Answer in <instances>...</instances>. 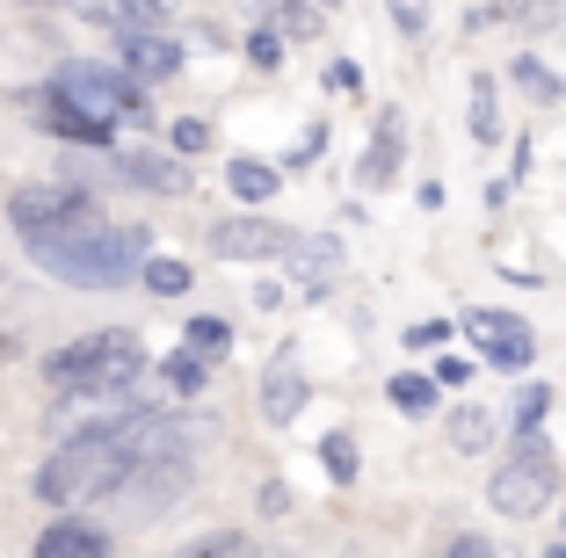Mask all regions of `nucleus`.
<instances>
[{"label":"nucleus","mask_w":566,"mask_h":558,"mask_svg":"<svg viewBox=\"0 0 566 558\" xmlns=\"http://www.w3.org/2000/svg\"><path fill=\"white\" fill-rule=\"evenodd\" d=\"M22 246H30V262L44 269V276L73 283V291H132L138 262L153 254V232L87 211V218H73V225H59V232H36V240H22Z\"/></svg>","instance_id":"f257e3e1"},{"label":"nucleus","mask_w":566,"mask_h":558,"mask_svg":"<svg viewBox=\"0 0 566 558\" xmlns=\"http://www.w3.org/2000/svg\"><path fill=\"white\" fill-rule=\"evenodd\" d=\"M44 378L66 399H132V385L146 378V341H138L132 327L81 334V341L44 356Z\"/></svg>","instance_id":"f03ea898"},{"label":"nucleus","mask_w":566,"mask_h":558,"mask_svg":"<svg viewBox=\"0 0 566 558\" xmlns=\"http://www.w3.org/2000/svg\"><path fill=\"white\" fill-rule=\"evenodd\" d=\"M51 95L66 102V109L95 116V124H109V131H117V124H153L146 87L124 66H102V59H66V66L51 73Z\"/></svg>","instance_id":"7ed1b4c3"},{"label":"nucleus","mask_w":566,"mask_h":558,"mask_svg":"<svg viewBox=\"0 0 566 558\" xmlns=\"http://www.w3.org/2000/svg\"><path fill=\"white\" fill-rule=\"evenodd\" d=\"M552 486H559V457H552L545 435H516V457L494 472V486H486V501H494V515H509V523H531V515L552 508Z\"/></svg>","instance_id":"20e7f679"},{"label":"nucleus","mask_w":566,"mask_h":558,"mask_svg":"<svg viewBox=\"0 0 566 558\" xmlns=\"http://www.w3.org/2000/svg\"><path fill=\"white\" fill-rule=\"evenodd\" d=\"M87 211H102V203L87 197L81 181H22L15 197H8V225H15L22 240L59 232V225H73V218H87Z\"/></svg>","instance_id":"39448f33"},{"label":"nucleus","mask_w":566,"mask_h":558,"mask_svg":"<svg viewBox=\"0 0 566 558\" xmlns=\"http://www.w3.org/2000/svg\"><path fill=\"white\" fill-rule=\"evenodd\" d=\"M465 334L480 341V356L494 362V370H531L537 362V334H531V319H516V313H465Z\"/></svg>","instance_id":"423d86ee"},{"label":"nucleus","mask_w":566,"mask_h":558,"mask_svg":"<svg viewBox=\"0 0 566 558\" xmlns=\"http://www.w3.org/2000/svg\"><path fill=\"white\" fill-rule=\"evenodd\" d=\"M276 262H291V276H298L305 297H327L334 276H342V240H327V232H291Z\"/></svg>","instance_id":"0eeeda50"},{"label":"nucleus","mask_w":566,"mask_h":558,"mask_svg":"<svg viewBox=\"0 0 566 558\" xmlns=\"http://www.w3.org/2000/svg\"><path fill=\"white\" fill-rule=\"evenodd\" d=\"M117 66L132 73L138 87H153V81H167V73H182V44L167 30H124L117 36Z\"/></svg>","instance_id":"6e6552de"},{"label":"nucleus","mask_w":566,"mask_h":558,"mask_svg":"<svg viewBox=\"0 0 566 558\" xmlns=\"http://www.w3.org/2000/svg\"><path fill=\"white\" fill-rule=\"evenodd\" d=\"M283 240H291V232L269 225V218H226V225H211V254L218 262H276Z\"/></svg>","instance_id":"1a4fd4ad"},{"label":"nucleus","mask_w":566,"mask_h":558,"mask_svg":"<svg viewBox=\"0 0 566 558\" xmlns=\"http://www.w3.org/2000/svg\"><path fill=\"white\" fill-rule=\"evenodd\" d=\"M400 160H407V116L385 109L378 138H370L364 160H356V181H364V189H392V181H400Z\"/></svg>","instance_id":"9d476101"},{"label":"nucleus","mask_w":566,"mask_h":558,"mask_svg":"<svg viewBox=\"0 0 566 558\" xmlns=\"http://www.w3.org/2000/svg\"><path fill=\"white\" fill-rule=\"evenodd\" d=\"M305 399H313V392H305V378H298V356L283 348V356H276V362L262 370V421L291 428V421L305 413Z\"/></svg>","instance_id":"9b49d317"},{"label":"nucleus","mask_w":566,"mask_h":558,"mask_svg":"<svg viewBox=\"0 0 566 558\" xmlns=\"http://www.w3.org/2000/svg\"><path fill=\"white\" fill-rule=\"evenodd\" d=\"M117 181H132V189H153V197H189V167L167 160V152H117Z\"/></svg>","instance_id":"f8f14e48"},{"label":"nucleus","mask_w":566,"mask_h":558,"mask_svg":"<svg viewBox=\"0 0 566 558\" xmlns=\"http://www.w3.org/2000/svg\"><path fill=\"white\" fill-rule=\"evenodd\" d=\"M30 124H44V131L73 138V146H109V138H117V131H109V124H95V116L66 109V102L51 95V87H44V95H30Z\"/></svg>","instance_id":"ddd939ff"},{"label":"nucleus","mask_w":566,"mask_h":558,"mask_svg":"<svg viewBox=\"0 0 566 558\" xmlns=\"http://www.w3.org/2000/svg\"><path fill=\"white\" fill-rule=\"evenodd\" d=\"M81 15L124 36V30H160V22H167V0H81Z\"/></svg>","instance_id":"4468645a"},{"label":"nucleus","mask_w":566,"mask_h":558,"mask_svg":"<svg viewBox=\"0 0 566 558\" xmlns=\"http://www.w3.org/2000/svg\"><path fill=\"white\" fill-rule=\"evenodd\" d=\"M36 558H109V529L95 523H51L36 537Z\"/></svg>","instance_id":"2eb2a0df"},{"label":"nucleus","mask_w":566,"mask_h":558,"mask_svg":"<svg viewBox=\"0 0 566 558\" xmlns=\"http://www.w3.org/2000/svg\"><path fill=\"white\" fill-rule=\"evenodd\" d=\"M443 435H450V450H465V457H480V450H494V413H486L480 399H465V407H450Z\"/></svg>","instance_id":"dca6fc26"},{"label":"nucleus","mask_w":566,"mask_h":558,"mask_svg":"<svg viewBox=\"0 0 566 558\" xmlns=\"http://www.w3.org/2000/svg\"><path fill=\"white\" fill-rule=\"evenodd\" d=\"M226 181H233V197H248V203H269L283 189V167H269V160H248L240 152L233 167H226Z\"/></svg>","instance_id":"f3484780"},{"label":"nucleus","mask_w":566,"mask_h":558,"mask_svg":"<svg viewBox=\"0 0 566 558\" xmlns=\"http://www.w3.org/2000/svg\"><path fill=\"white\" fill-rule=\"evenodd\" d=\"M160 385H167V392H182V399H197L203 385H211V356H197V348L167 356V362H160Z\"/></svg>","instance_id":"a211bd4d"},{"label":"nucleus","mask_w":566,"mask_h":558,"mask_svg":"<svg viewBox=\"0 0 566 558\" xmlns=\"http://www.w3.org/2000/svg\"><path fill=\"white\" fill-rule=\"evenodd\" d=\"M472 138L494 146L501 138V95H494V73H472Z\"/></svg>","instance_id":"6ab92c4d"},{"label":"nucleus","mask_w":566,"mask_h":558,"mask_svg":"<svg viewBox=\"0 0 566 558\" xmlns=\"http://www.w3.org/2000/svg\"><path fill=\"white\" fill-rule=\"evenodd\" d=\"M138 283H146L153 297H182L197 276H189V262H167V254H146V262H138Z\"/></svg>","instance_id":"aec40b11"},{"label":"nucleus","mask_w":566,"mask_h":558,"mask_svg":"<svg viewBox=\"0 0 566 558\" xmlns=\"http://www.w3.org/2000/svg\"><path fill=\"white\" fill-rule=\"evenodd\" d=\"M486 15H494V22H531V30H545V22H559V0H494ZM486 15H472V22H486Z\"/></svg>","instance_id":"412c9836"},{"label":"nucleus","mask_w":566,"mask_h":558,"mask_svg":"<svg viewBox=\"0 0 566 558\" xmlns=\"http://www.w3.org/2000/svg\"><path fill=\"white\" fill-rule=\"evenodd\" d=\"M319 464H327V478H334V486H349V478H356V435H349V428L319 435Z\"/></svg>","instance_id":"4be33fe9"},{"label":"nucleus","mask_w":566,"mask_h":558,"mask_svg":"<svg viewBox=\"0 0 566 558\" xmlns=\"http://www.w3.org/2000/svg\"><path fill=\"white\" fill-rule=\"evenodd\" d=\"M385 399L421 421V413H436V378H392V385H385Z\"/></svg>","instance_id":"5701e85b"},{"label":"nucleus","mask_w":566,"mask_h":558,"mask_svg":"<svg viewBox=\"0 0 566 558\" xmlns=\"http://www.w3.org/2000/svg\"><path fill=\"white\" fill-rule=\"evenodd\" d=\"M182 341L189 348H197V356H226V348H233V327H226V319H211V313H203V319H189V334H182Z\"/></svg>","instance_id":"b1692460"},{"label":"nucleus","mask_w":566,"mask_h":558,"mask_svg":"<svg viewBox=\"0 0 566 558\" xmlns=\"http://www.w3.org/2000/svg\"><path fill=\"white\" fill-rule=\"evenodd\" d=\"M516 87H523V95H537L545 109H552V102L566 95V81H559V73H545L537 59H516Z\"/></svg>","instance_id":"393cba45"},{"label":"nucleus","mask_w":566,"mask_h":558,"mask_svg":"<svg viewBox=\"0 0 566 558\" xmlns=\"http://www.w3.org/2000/svg\"><path fill=\"white\" fill-rule=\"evenodd\" d=\"M545 413H552V392H545V385H523V392H516V435L545 428Z\"/></svg>","instance_id":"a878e982"},{"label":"nucleus","mask_w":566,"mask_h":558,"mask_svg":"<svg viewBox=\"0 0 566 558\" xmlns=\"http://www.w3.org/2000/svg\"><path fill=\"white\" fill-rule=\"evenodd\" d=\"M248 66H262V73L283 66V36H276V30H254V36H248Z\"/></svg>","instance_id":"bb28decb"},{"label":"nucleus","mask_w":566,"mask_h":558,"mask_svg":"<svg viewBox=\"0 0 566 558\" xmlns=\"http://www.w3.org/2000/svg\"><path fill=\"white\" fill-rule=\"evenodd\" d=\"M443 341H450V319H415L400 348H415V356H429V348H443Z\"/></svg>","instance_id":"cd10ccee"},{"label":"nucleus","mask_w":566,"mask_h":558,"mask_svg":"<svg viewBox=\"0 0 566 558\" xmlns=\"http://www.w3.org/2000/svg\"><path fill=\"white\" fill-rule=\"evenodd\" d=\"M167 138H175V152H203V146H211V124H203V116H182Z\"/></svg>","instance_id":"c85d7f7f"},{"label":"nucleus","mask_w":566,"mask_h":558,"mask_svg":"<svg viewBox=\"0 0 566 558\" xmlns=\"http://www.w3.org/2000/svg\"><path fill=\"white\" fill-rule=\"evenodd\" d=\"M189 551H211V558H226V551H248V537H240V529H211V537H197V544H189Z\"/></svg>","instance_id":"c756f323"},{"label":"nucleus","mask_w":566,"mask_h":558,"mask_svg":"<svg viewBox=\"0 0 566 558\" xmlns=\"http://www.w3.org/2000/svg\"><path fill=\"white\" fill-rule=\"evenodd\" d=\"M283 30H291V36H313V30H319V8H305V0H283Z\"/></svg>","instance_id":"7c9ffc66"},{"label":"nucleus","mask_w":566,"mask_h":558,"mask_svg":"<svg viewBox=\"0 0 566 558\" xmlns=\"http://www.w3.org/2000/svg\"><path fill=\"white\" fill-rule=\"evenodd\" d=\"M283 508H291V486H283V478H269V486H262V515H269V523H276Z\"/></svg>","instance_id":"2f4dec72"},{"label":"nucleus","mask_w":566,"mask_h":558,"mask_svg":"<svg viewBox=\"0 0 566 558\" xmlns=\"http://www.w3.org/2000/svg\"><path fill=\"white\" fill-rule=\"evenodd\" d=\"M465 378H472L465 356H443V362H436V385H465Z\"/></svg>","instance_id":"473e14b6"},{"label":"nucleus","mask_w":566,"mask_h":558,"mask_svg":"<svg viewBox=\"0 0 566 558\" xmlns=\"http://www.w3.org/2000/svg\"><path fill=\"white\" fill-rule=\"evenodd\" d=\"M392 22H400V30H421V0H392Z\"/></svg>","instance_id":"72a5a7b5"},{"label":"nucleus","mask_w":566,"mask_h":558,"mask_svg":"<svg viewBox=\"0 0 566 558\" xmlns=\"http://www.w3.org/2000/svg\"><path fill=\"white\" fill-rule=\"evenodd\" d=\"M450 551H458V558H486L494 544H486V537H450Z\"/></svg>","instance_id":"f704fd0d"},{"label":"nucleus","mask_w":566,"mask_h":558,"mask_svg":"<svg viewBox=\"0 0 566 558\" xmlns=\"http://www.w3.org/2000/svg\"><path fill=\"white\" fill-rule=\"evenodd\" d=\"M30 8H81V0H30Z\"/></svg>","instance_id":"c9c22d12"},{"label":"nucleus","mask_w":566,"mask_h":558,"mask_svg":"<svg viewBox=\"0 0 566 558\" xmlns=\"http://www.w3.org/2000/svg\"><path fill=\"white\" fill-rule=\"evenodd\" d=\"M313 8H319V15H327V8H342V0H313Z\"/></svg>","instance_id":"e433bc0d"},{"label":"nucleus","mask_w":566,"mask_h":558,"mask_svg":"<svg viewBox=\"0 0 566 558\" xmlns=\"http://www.w3.org/2000/svg\"><path fill=\"white\" fill-rule=\"evenodd\" d=\"M559 523H566V515H559Z\"/></svg>","instance_id":"4c0bfd02"},{"label":"nucleus","mask_w":566,"mask_h":558,"mask_svg":"<svg viewBox=\"0 0 566 558\" xmlns=\"http://www.w3.org/2000/svg\"><path fill=\"white\" fill-rule=\"evenodd\" d=\"M0 283H8V276H0Z\"/></svg>","instance_id":"58836bf2"}]
</instances>
